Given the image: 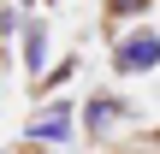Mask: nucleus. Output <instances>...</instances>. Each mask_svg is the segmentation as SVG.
Listing matches in <instances>:
<instances>
[{
  "instance_id": "f257e3e1",
  "label": "nucleus",
  "mask_w": 160,
  "mask_h": 154,
  "mask_svg": "<svg viewBox=\"0 0 160 154\" xmlns=\"http://www.w3.org/2000/svg\"><path fill=\"white\" fill-rule=\"evenodd\" d=\"M160 65V30H131L113 42V71L119 77H137V71H154Z\"/></svg>"
},
{
  "instance_id": "f03ea898",
  "label": "nucleus",
  "mask_w": 160,
  "mask_h": 154,
  "mask_svg": "<svg viewBox=\"0 0 160 154\" xmlns=\"http://www.w3.org/2000/svg\"><path fill=\"white\" fill-rule=\"evenodd\" d=\"M71 131H77V113H71L65 101H42V107H36V119L24 125V137H30V142H65Z\"/></svg>"
},
{
  "instance_id": "7ed1b4c3",
  "label": "nucleus",
  "mask_w": 160,
  "mask_h": 154,
  "mask_svg": "<svg viewBox=\"0 0 160 154\" xmlns=\"http://www.w3.org/2000/svg\"><path fill=\"white\" fill-rule=\"evenodd\" d=\"M119 119H125V101H113V95L83 101V131H101L107 137V125H119Z\"/></svg>"
},
{
  "instance_id": "20e7f679",
  "label": "nucleus",
  "mask_w": 160,
  "mask_h": 154,
  "mask_svg": "<svg viewBox=\"0 0 160 154\" xmlns=\"http://www.w3.org/2000/svg\"><path fill=\"white\" fill-rule=\"evenodd\" d=\"M24 59H30V71H42V59H48V30L42 24H24Z\"/></svg>"
},
{
  "instance_id": "39448f33",
  "label": "nucleus",
  "mask_w": 160,
  "mask_h": 154,
  "mask_svg": "<svg viewBox=\"0 0 160 154\" xmlns=\"http://www.w3.org/2000/svg\"><path fill=\"white\" fill-rule=\"evenodd\" d=\"M148 6H154V0H107V18H113V24H125V18H142Z\"/></svg>"
},
{
  "instance_id": "423d86ee",
  "label": "nucleus",
  "mask_w": 160,
  "mask_h": 154,
  "mask_svg": "<svg viewBox=\"0 0 160 154\" xmlns=\"http://www.w3.org/2000/svg\"><path fill=\"white\" fill-rule=\"evenodd\" d=\"M71 71H77V59H59L53 71H42V83H36V89H42V95H53V89H59V83L71 77Z\"/></svg>"
},
{
  "instance_id": "0eeeda50",
  "label": "nucleus",
  "mask_w": 160,
  "mask_h": 154,
  "mask_svg": "<svg viewBox=\"0 0 160 154\" xmlns=\"http://www.w3.org/2000/svg\"><path fill=\"white\" fill-rule=\"evenodd\" d=\"M12 30H24V18L18 12H0V36H12Z\"/></svg>"
}]
</instances>
